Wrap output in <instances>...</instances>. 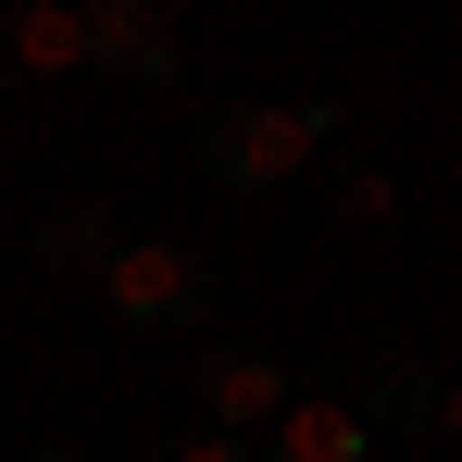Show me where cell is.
<instances>
[{"mask_svg": "<svg viewBox=\"0 0 462 462\" xmlns=\"http://www.w3.org/2000/svg\"><path fill=\"white\" fill-rule=\"evenodd\" d=\"M88 76L175 88V13H162V0H88Z\"/></svg>", "mask_w": 462, "mask_h": 462, "instance_id": "4", "label": "cell"}, {"mask_svg": "<svg viewBox=\"0 0 462 462\" xmlns=\"http://www.w3.org/2000/svg\"><path fill=\"white\" fill-rule=\"evenodd\" d=\"M325 213H337V226H387V213H400V188H387V162H375V151H350L337 175H325Z\"/></svg>", "mask_w": 462, "mask_h": 462, "instance_id": "9", "label": "cell"}, {"mask_svg": "<svg viewBox=\"0 0 462 462\" xmlns=\"http://www.w3.org/2000/svg\"><path fill=\"white\" fill-rule=\"evenodd\" d=\"M226 300V275L188 250V237H125L113 263H100V312L125 325V337H188V325H213Z\"/></svg>", "mask_w": 462, "mask_h": 462, "instance_id": "2", "label": "cell"}, {"mask_svg": "<svg viewBox=\"0 0 462 462\" xmlns=\"http://www.w3.org/2000/svg\"><path fill=\"white\" fill-rule=\"evenodd\" d=\"M188 400H200L188 425H213V438H250V425H275V412L300 400V375H288L263 337H213V350H200V375H188Z\"/></svg>", "mask_w": 462, "mask_h": 462, "instance_id": "3", "label": "cell"}, {"mask_svg": "<svg viewBox=\"0 0 462 462\" xmlns=\"http://www.w3.org/2000/svg\"><path fill=\"white\" fill-rule=\"evenodd\" d=\"M438 400H450V375H438V363H412V350H375V363H363V387H350V412H363V425H425V438H438Z\"/></svg>", "mask_w": 462, "mask_h": 462, "instance_id": "7", "label": "cell"}, {"mask_svg": "<svg viewBox=\"0 0 462 462\" xmlns=\"http://www.w3.org/2000/svg\"><path fill=\"white\" fill-rule=\"evenodd\" d=\"M151 462H250V438H213V425H162Z\"/></svg>", "mask_w": 462, "mask_h": 462, "instance_id": "10", "label": "cell"}, {"mask_svg": "<svg viewBox=\"0 0 462 462\" xmlns=\"http://www.w3.org/2000/svg\"><path fill=\"white\" fill-rule=\"evenodd\" d=\"M438 438H450V450H462V387H450V400H438Z\"/></svg>", "mask_w": 462, "mask_h": 462, "instance_id": "11", "label": "cell"}, {"mask_svg": "<svg viewBox=\"0 0 462 462\" xmlns=\"http://www.w3.org/2000/svg\"><path fill=\"white\" fill-rule=\"evenodd\" d=\"M337 138V100H213L200 113V175L226 188V200H275V188H300L312 162Z\"/></svg>", "mask_w": 462, "mask_h": 462, "instance_id": "1", "label": "cell"}, {"mask_svg": "<svg viewBox=\"0 0 462 462\" xmlns=\"http://www.w3.org/2000/svg\"><path fill=\"white\" fill-rule=\"evenodd\" d=\"M250 462H375V425H363L350 400H288Z\"/></svg>", "mask_w": 462, "mask_h": 462, "instance_id": "6", "label": "cell"}, {"mask_svg": "<svg viewBox=\"0 0 462 462\" xmlns=\"http://www.w3.org/2000/svg\"><path fill=\"white\" fill-rule=\"evenodd\" d=\"M25 76H88V0H13L0 13V88Z\"/></svg>", "mask_w": 462, "mask_h": 462, "instance_id": "5", "label": "cell"}, {"mask_svg": "<svg viewBox=\"0 0 462 462\" xmlns=\"http://www.w3.org/2000/svg\"><path fill=\"white\" fill-rule=\"evenodd\" d=\"M25 250H38V275H88L100 288V263L125 250V226H113V200H63V213H38Z\"/></svg>", "mask_w": 462, "mask_h": 462, "instance_id": "8", "label": "cell"}, {"mask_svg": "<svg viewBox=\"0 0 462 462\" xmlns=\"http://www.w3.org/2000/svg\"><path fill=\"white\" fill-rule=\"evenodd\" d=\"M25 462H88V450H63V438H51V450H25Z\"/></svg>", "mask_w": 462, "mask_h": 462, "instance_id": "12", "label": "cell"}]
</instances>
